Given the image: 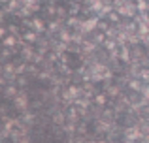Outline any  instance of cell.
<instances>
[]
</instances>
